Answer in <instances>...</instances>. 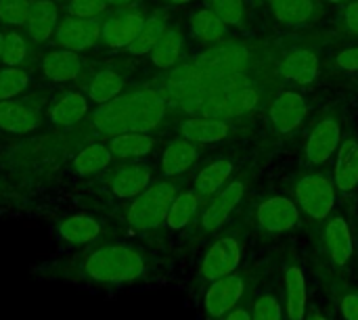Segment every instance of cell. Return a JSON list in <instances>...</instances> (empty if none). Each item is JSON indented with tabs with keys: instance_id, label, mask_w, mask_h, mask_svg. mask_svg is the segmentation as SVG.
<instances>
[{
	"instance_id": "obj_1",
	"label": "cell",
	"mask_w": 358,
	"mask_h": 320,
	"mask_svg": "<svg viewBox=\"0 0 358 320\" xmlns=\"http://www.w3.org/2000/svg\"><path fill=\"white\" fill-rule=\"evenodd\" d=\"M76 275L107 287L132 285L151 275V260L130 245H101L80 260Z\"/></svg>"
},
{
	"instance_id": "obj_2",
	"label": "cell",
	"mask_w": 358,
	"mask_h": 320,
	"mask_svg": "<svg viewBox=\"0 0 358 320\" xmlns=\"http://www.w3.org/2000/svg\"><path fill=\"white\" fill-rule=\"evenodd\" d=\"M195 63L212 78L264 75V71H277L275 54L266 42H220L203 50Z\"/></svg>"
},
{
	"instance_id": "obj_3",
	"label": "cell",
	"mask_w": 358,
	"mask_h": 320,
	"mask_svg": "<svg viewBox=\"0 0 358 320\" xmlns=\"http://www.w3.org/2000/svg\"><path fill=\"white\" fill-rule=\"evenodd\" d=\"M357 254V239L348 218L342 212H334L325 222L317 226V260L315 264L329 270L348 272Z\"/></svg>"
},
{
	"instance_id": "obj_4",
	"label": "cell",
	"mask_w": 358,
	"mask_h": 320,
	"mask_svg": "<svg viewBox=\"0 0 358 320\" xmlns=\"http://www.w3.org/2000/svg\"><path fill=\"white\" fill-rule=\"evenodd\" d=\"M264 84L256 86H243V88H233V90H220L212 92L199 99H193L185 105V111L191 115H206V117H216V119H235L241 115L252 113L262 105L264 101Z\"/></svg>"
},
{
	"instance_id": "obj_5",
	"label": "cell",
	"mask_w": 358,
	"mask_h": 320,
	"mask_svg": "<svg viewBox=\"0 0 358 320\" xmlns=\"http://www.w3.org/2000/svg\"><path fill=\"white\" fill-rule=\"evenodd\" d=\"M250 184H252L250 172H237L216 195H212L203 203L197 220L193 222L195 224V237L220 233L231 222L233 214L241 208V203L250 191Z\"/></svg>"
},
{
	"instance_id": "obj_6",
	"label": "cell",
	"mask_w": 358,
	"mask_h": 320,
	"mask_svg": "<svg viewBox=\"0 0 358 320\" xmlns=\"http://www.w3.org/2000/svg\"><path fill=\"white\" fill-rule=\"evenodd\" d=\"M292 197L298 203L302 216L315 226L325 222L338 205V189L334 178L321 170H310L292 182Z\"/></svg>"
},
{
	"instance_id": "obj_7",
	"label": "cell",
	"mask_w": 358,
	"mask_h": 320,
	"mask_svg": "<svg viewBox=\"0 0 358 320\" xmlns=\"http://www.w3.org/2000/svg\"><path fill=\"white\" fill-rule=\"evenodd\" d=\"M180 191V182L174 178H164L151 182L141 195H136L126 212V222L132 231L147 233L166 224L170 203Z\"/></svg>"
},
{
	"instance_id": "obj_8",
	"label": "cell",
	"mask_w": 358,
	"mask_h": 320,
	"mask_svg": "<svg viewBox=\"0 0 358 320\" xmlns=\"http://www.w3.org/2000/svg\"><path fill=\"white\" fill-rule=\"evenodd\" d=\"M256 293V281L252 270H235L206 287L203 317L206 320H222L239 304Z\"/></svg>"
},
{
	"instance_id": "obj_9",
	"label": "cell",
	"mask_w": 358,
	"mask_h": 320,
	"mask_svg": "<svg viewBox=\"0 0 358 320\" xmlns=\"http://www.w3.org/2000/svg\"><path fill=\"white\" fill-rule=\"evenodd\" d=\"M250 226L262 235H285L302 224V212L292 195H268L250 210Z\"/></svg>"
},
{
	"instance_id": "obj_10",
	"label": "cell",
	"mask_w": 358,
	"mask_h": 320,
	"mask_svg": "<svg viewBox=\"0 0 358 320\" xmlns=\"http://www.w3.org/2000/svg\"><path fill=\"white\" fill-rule=\"evenodd\" d=\"M241 262H243V239L233 231H224L206 249V254L199 262V268H197V283L210 285V283L239 270Z\"/></svg>"
},
{
	"instance_id": "obj_11",
	"label": "cell",
	"mask_w": 358,
	"mask_h": 320,
	"mask_svg": "<svg viewBox=\"0 0 358 320\" xmlns=\"http://www.w3.org/2000/svg\"><path fill=\"white\" fill-rule=\"evenodd\" d=\"M344 140L342 119L336 111L323 113L310 128L304 143V161L308 168H323L331 157H336Z\"/></svg>"
},
{
	"instance_id": "obj_12",
	"label": "cell",
	"mask_w": 358,
	"mask_h": 320,
	"mask_svg": "<svg viewBox=\"0 0 358 320\" xmlns=\"http://www.w3.org/2000/svg\"><path fill=\"white\" fill-rule=\"evenodd\" d=\"M281 304L285 320H306L308 314V279L304 262L289 254L283 262Z\"/></svg>"
},
{
	"instance_id": "obj_13",
	"label": "cell",
	"mask_w": 358,
	"mask_h": 320,
	"mask_svg": "<svg viewBox=\"0 0 358 320\" xmlns=\"http://www.w3.org/2000/svg\"><path fill=\"white\" fill-rule=\"evenodd\" d=\"M315 272L340 319L358 320V285L348 279V272L329 270L319 264H315Z\"/></svg>"
},
{
	"instance_id": "obj_14",
	"label": "cell",
	"mask_w": 358,
	"mask_h": 320,
	"mask_svg": "<svg viewBox=\"0 0 358 320\" xmlns=\"http://www.w3.org/2000/svg\"><path fill=\"white\" fill-rule=\"evenodd\" d=\"M306 113H308L306 96L298 90H279L268 107L271 124L279 134L296 132L304 124Z\"/></svg>"
},
{
	"instance_id": "obj_15",
	"label": "cell",
	"mask_w": 358,
	"mask_h": 320,
	"mask_svg": "<svg viewBox=\"0 0 358 320\" xmlns=\"http://www.w3.org/2000/svg\"><path fill=\"white\" fill-rule=\"evenodd\" d=\"M210 86V73L201 69L195 61L174 67L166 80V92L178 103H189L193 99L206 96Z\"/></svg>"
},
{
	"instance_id": "obj_16",
	"label": "cell",
	"mask_w": 358,
	"mask_h": 320,
	"mask_svg": "<svg viewBox=\"0 0 358 320\" xmlns=\"http://www.w3.org/2000/svg\"><path fill=\"white\" fill-rule=\"evenodd\" d=\"M166 115V99L162 92L143 88L132 94V115H130V132L149 134L155 130Z\"/></svg>"
},
{
	"instance_id": "obj_17",
	"label": "cell",
	"mask_w": 358,
	"mask_h": 320,
	"mask_svg": "<svg viewBox=\"0 0 358 320\" xmlns=\"http://www.w3.org/2000/svg\"><path fill=\"white\" fill-rule=\"evenodd\" d=\"M319 69H321V63H319L317 52L310 48H302V46L289 48L277 63L279 75L298 86H310L319 78Z\"/></svg>"
},
{
	"instance_id": "obj_18",
	"label": "cell",
	"mask_w": 358,
	"mask_h": 320,
	"mask_svg": "<svg viewBox=\"0 0 358 320\" xmlns=\"http://www.w3.org/2000/svg\"><path fill=\"white\" fill-rule=\"evenodd\" d=\"M334 184L338 193L346 199L358 193V136L350 134L342 140L336 163H334Z\"/></svg>"
},
{
	"instance_id": "obj_19",
	"label": "cell",
	"mask_w": 358,
	"mask_h": 320,
	"mask_svg": "<svg viewBox=\"0 0 358 320\" xmlns=\"http://www.w3.org/2000/svg\"><path fill=\"white\" fill-rule=\"evenodd\" d=\"M130 115H132V94H120L107 103H103L92 113V126L101 134L115 136L130 132Z\"/></svg>"
},
{
	"instance_id": "obj_20",
	"label": "cell",
	"mask_w": 358,
	"mask_h": 320,
	"mask_svg": "<svg viewBox=\"0 0 358 320\" xmlns=\"http://www.w3.org/2000/svg\"><path fill=\"white\" fill-rule=\"evenodd\" d=\"M101 36V25L99 21L92 19H84V17H65L59 25H57V42L61 44V48L67 50H86L90 48Z\"/></svg>"
},
{
	"instance_id": "obj_21",
	"label": "cell",
	"mask_w": 358,
	"mask_h": 320,
	"mask_svg": "<svg viewBox=\"0 0 358 320\" xmlns=\"http://www.w3.org/2000/svg\"><path fill=\"white\" fill-rule=\"evenodd\" d=\"M151 180H153L151 166L134 161V163H126V166L117 168L109 178V187L115 197L134 199L151 184Z\"/></svg>"
},
{
	"instance_id": "obj_22",
	"label": "cell",
	"mask_w": 358,
	"mask_h": 320,
	"mask_svg": "<svg viewBox=\"0 0 358 320\" xmlns=\"http://www.w3.org/2000/svg\"><path fill=\"white\" fill-rule=\"evenodd\" d=\"M231 124L227 119L206 117V115H191L178 124V132L182 138L195 145H212L220 143L231 136Z\"/></svg>"
},
{
	"instance_id": "obj_23",
	"label": "cell",
	"mask_w": 358,
	"mask_h": 320,
	"mask_svg": "<svg viewBox=\"0 0 358 320\" xmlns=\"http://www.w3.org/2000/svg\"><path fill=\"white\" fill-rule=\"evenodd\" d=\"M237 174V161L231 157H218L203 166L193 178V191L203 199V203L216 195L233 176Z\"/></svg>"
},
{
	"instance_id": "obj_24",
	"label": "cell",
	"mask_w": 358,
	"mask_h": 320,
	"mask_svg": "<svg viewBox=\"0 0 358 320\" xmlns=\"http://www.w3.org/2000/svg\"><path fill=\"white\" fill-rule=\"evenodd\" d=\"M143 23L145 17L138 10H120L103 23L101 38L111 48H126L136 38Z\"/></svg>"
},
{
	"instance_id": "obj_25",
	"label": "cell",
	"mask_w": 358,
	"mask_h": 320,
	"mask_svg": "<svg viewBox=\"0 0 358 320\" xmlns=\"http://www.w3.org/2000/svg\"><path fill=\"white\" fill-rule=\"evenodd\" d=\"M197 157H199V147L195 143L182 136L174 138L172 143H168V147L162 153V161H159L162 174L166 178H178L195 166Z\"/></svg>"
},
{
	"instance_id": "obj_26",
	"label": "cell",
	"mask_w": 358,
	"mask_h": 320,
	"mask_svg": "<svg viewBox=\"0 0 358 320\" xmlns=\"http://www.w3.org/2000/svg\"><path fill=\"white\" fill-rule=\"evenodd\" d=\"M42 117L38 107L23 101H0V128L13 134H25L40 126Z\"/></svg>"
},
{
	"instance_id": "obj_27",
	"label": "cell",
	"mask_w": 358,
	"mask_h": 320,
	"mask_svg": "<svg viewBox=\"0 0 358 320\" xmlns=\"http://www.w3.org/2000/svg\"><path fill=\"white\" fill-rule=\"evenodd\" d=\"M201 208H203V199L193 189L178 191V195L170 203L164 226H168L170 231H185L187 226H191L197 220Z\"/></svg>"
},
{
	"instance_id": "obj_28",
	"label": "cell",
	"mask_w": 358,
	"mask_h": 320,
	"mask_svg": "<svg viewBox=\"0 0 358 320\" xmlns=\"http://www.w3.org/2000/svg\"><path fill=\"white\" fill-rule=\"evenodd\" d=\"M27 34L34 42H46L59 25V10L55 0H36L31 2L27 17Z\"/></svg>"
},
{
	"instance_id": "obj_29",
	"label": "cell",
	"mask_w": 358,
	"mask_h": 320,
	"mask_svg": "<svg viewBox=\"0 0 358 320\" xmlns=\"http://www.w3.org/2000/svg\"><path fill=\"white\" fill-rule=\"evenodd\" d=\"M189 25H191V34L206 44H220L229 36V25L210 6L195 10L191 15Z\"/></svg>"
},
{
	"instance_id": "obj_30",
	"label": "cell",
	"mask_w": 358,
	"mask_h": 320,
	"mask_svg": "<svg viewBox=\"0 0 358 320\" xmlns=\"http://www.w3.org/2000/svg\"><path fill=\"white\" fill-rule=\"evenodd\" d=\"M42 69H44V75L48 80L63 84V82H71L78 78V73L82 69V61L73 50L59 48V50H52L44 57Z\"/></svg>"
},
{
	"instance_id": "obj_31",
	"label": "cell",
	"mask_w": 358,
	"mask_h": 320,
	"mask_svg": "<svg viewBox=\"0 0 358 320\" xmlns=\"http://www.w3.org/2000/svg\"><path fill=\"white\" fill-rule=\"evenodd\" d=\"M107 147L115 159H141L153 151L155 138H151L145 132H124L111 136Z\"/></svg>"
},
{
	"instance_id": "obj_32",
	"label": "cell",
	"mask_w": 358,
	"mask_h": 320,
	"mask_svg": "<svg viewBox=\"0 0 358 320\" xmlns=\"http://www.w3.org/2000/svg\"><path fill=\"white\" fill-rule=\"evenodd\" d=\"M103 228L99 220L90 216H71L59 224V237L69 245H88L101 237Z\"/></svg>"
},
{
	"instance_id": "obj_33",
	"label": "cell",
	"mask_w": 358,
	"mask_h": 320,
	"mask_svg": "<svg viewBox=\"0 0 358 320\" xmlns=\"http://www.w3.org/2000/svg\"><path fill=\"white\" fill-rule=\"evenodd\" d=\"M268 4L275 19L287 27L308 23L317 13V4L313 0H271Z\"/></svg>"
},
{
	"instance_id": "obj_34",
	"label": "cell",
	"mask_w": 358,
	"mask_h": 320,
	"mask_svg": "<svg viewBox=\"0 0 358 320\" xmlns=\"http://www.w3.org/2000/svg\"><path fill=\"white\" fill-rule=\"evenodd\" d=\"M182 44H185V40H182L180 29L168 27V29L164 31V36L157 40V44L153 46V50L149 52L153 65L159 67V69H172V67L180 61Z\"/></svg>"
},
{
	"instance_id": "obj_35",
	"label": "cell",
	"mask_w": 358,
	"mask_h": 320,
	"mask_svg": "<svg viewBox=\"0 0 358 320\" xmlns=\"http://www.w3.org/2000/svg\"><path fill=\"white\" fill-rule=\"evenodd\" d=\"M168 29V23H166V15L164 13H155L151 15L149 19H145L141 31L136 34V38L126 46V50L134 57H143V54H149L153 50V46L157 44V40L164 36V31Z\"/></svg>"
},
{
	"instance_id": "obj_36",
	"label": "cell",
	"mask_w": 358,
	"mask_h": 320,
	"mask_svg": "<svg viewBox=\"0 0 358 320\" xmlns=\"http://www.w3.org/2000/svg\"><path fill=\"white\" fill-rule=\"evenodd\" d=\"M88 111V101L86 96H82L80 92H71V94H65L50 111V122L55 126H61V128H69L73 124H78Z\"/></svg>"
},
{
	"instance_id": "obj_37",
	"label": "cell",
	"mask_w": 358,
	"mask_h": 320,
	"mask_svg": "<svg viewBox=\"0 0 358 320\" xmlns=\"http://www.w3.org/2000/svg\"><path fill=\"white\" fill-rule=\"evenodd\" d=\"M252 320H285L281 291H277V287L271 285L260 291L256 289L252 298Z\"/></svg>"
},
{
	"instance_id": "obj_38",
	"label": "cell",
	"mask_w": 358,
	"mask_h": 320,
	"mask_svg": "<svg viewBox=\"0 0 358 320\" xmlns=\"http://www.w3.org/2000/svg\"><path fill=\"white\" fill-rule=\"evenodd\" d=\"M111 159H113V155H111L109 147H105V145H90V147L82 149L73 157V170L80 176H90V174L103 172L111 163Z\"/></svg>"
},
{
	"instance_id": "obj_39",
	"label": "cell",
	"mask_w": 358,
	"mask_h": 320,
	"mask_svg": "<svg viewBox=\"0 0 358 320\" xmlns=\"http://www.w3.org/2000/svg\"><path fill=\"white\" fill-rule=\"evenodd\" d=\"M124 90V78L115 71H101L90 80L88 86V94L94 103L103 105L115 96H120V92Z\"/></svg>"
},
{
	"instance_id": "obj_40",
	"label": "cell",
	"mask_w": 358,
	"mask_h": 320,
	"mask_svg": "<svg viewBox=\"0 0 358 320\" xmlns=\"http://www.w3.org/2000/svg\"><path fill=\"white\" fill-rule=\"evenodd\" d=\"M208 6L229 25V27H243L245 25V0H208Z\"/></svg>"
},
{
	"instance_id": "obj_41",
	"label": "cell",
	"mask_w": 358,
	"mask_h": 320,
	"mask_svg": "<svg viewBox=\"0 0 358 320\" xmlns=\"http://www.w3.org/2000/svg\"><path fill=\"white\" fill-rule=\"evenodd\" d=\"M29 84V75L17 67H8L0 71V101H10L21 94Z\"/></svg>"
},
{
	"instance_id": "obj_42",
	"label": "cell",
	"mask_w": 358,
	"mask_h": 320,
	"mask_svg": "<svg viewBox=\"0 0 358 320\" xmlns=\"http://www.w3.org/2000/svg\"><path fill=\"white\" fill-rule=\"evenodd\" d=\"M29 8V0H0V19L8 25H25Z\"/></svg>"
},
{
	"instance_id": "obj_43",
	"label": "cell",
	"mask_w": 358,
	"mask_h": 320,
	"mask_svg": "<svg viewBox=\"0 0 358 320\" xmlns=\"http://www.w3.org/2000/svg\"><path fill=\"white\" fill-rule=\"evenodd\" d=\"M27 54V44L19 34H6L4 36V48H2V61L8 67H17L19 63H23Z\"/></svg>"
},
{
	"instance_id": "obj_44",
	"label": "cell",
	"mask_w": 358,
	"mask_h": 320,
	"mask_svg": "<svg viewBox=\"0 0 358 320\" xmlns=\"http://www.w3.org/2000/svg\"><path fill=\"white\" fill-rule=\"evenodd\" d=\"M105 8H107L105 0H69L67 4V13L71 17H84V19L99 17Z\"/></svg>"
},
{
	"instance_id": "obj_45",
	"label": "cell",
	"mask_w": 358,
	"mask_h": 320,
	"mask_svg": "<svg viewBox=\"0 0 358 320\" xmlns=\"http://www.w3.org/2000/svg\"><path fill=\"white\" fill-rule=\"evenodd\" d=\"M334 67L346 73H358V46H348L336 52Z\"/></svg>"
},
{
	"instance_id": "obj_46",
	"label": "cell",
	"mask_w": 358,
	"mask_h": 320,
	"mask_svg": "<svg viewBox=\"0 0 358 320\" xmlns=\"http://www.w3.org/2000/svg\"><path fill=\"white\" fill-rule=\"evenodd\" d=\"M340 25L346 31L358 36V0H352L344 6V10L340 13Z\"/></svg>"
},
{
	"instance_id": "obj_47",
	"label": "cell",
	"mask_w": 358,
	"mask_h": 320,
	"mask_svg": "<svg viewBox=\"0 0 358 320\" xmlns=\"http://www.w3.org/2000/svg\"><path fill=\"white\" fill-rule=\"evenodd\" d=\"M252 298L245 300L243 304H239L235 310H231L222 320H252Z\"/></svg>"
},
{
	"instance_id": "obj_48",
	"label": "cell",
	"mask_w": 358,
	"mask_h": 320,
	"mask_svg": "<svg viewBox=\"0 0 358 320\" xmlns=\"http://www.w3.org/2000/svg\"><path fill=\"white\" fill-rule=\"evenodd\" d=\"M306 320H334L327 312H323L319 306H308V314H306Z\"/></svg>"
},
{
	"instance_id": "obj_49",
	"label": "cell",
	"mask_w": 358,
	"mask_h": 320,
	"mask_svg": "<svg viewBox=\"0 0 358 320\" xmlns=\"http://www.w3.org/2000/svg\"><path fill=\"white\" fill-rule=\"evenodd\" d=\"M107 4H111V6H124V4H130V2H134V0H105Z\"/></svg>"
},
{
	"instance_id": "obj_50",
	"label": "cell",
	"mask_w": 358,
	"mask_h": 320,
	"mask_svg": "<svg viewBox=\"0 0 358 320\" xmlns=\"http://www.w3.org/2000/svg\"><path fill=\"white\" fill-rule=\"evenodd\" d=\"M170 4H187V2H193V0H166Z\"/></svg>"
},
{
	"instance_id": "obj_51",
	"label": "cell",
	"mask_w": 358,
	"mask_h": 320,
	"mask_svg": "<svg viewBox=\"0 0 358 320\" xmlns=\"http://www.w3.org/2000/svg\"><path fill=\"white\" fill-rule=\"evenodd\" d=\"M2 48H4V34H0V59H2Z\"/></svg>"
},
{
	"instance_id": "obj_52",
	"label": "cell",
	"mask_w": 358,
	"mask_h": 320,
	"mask_svg": "<svg viewBox=\"0 0 358 320\" xmlns=\"http://www.w3.org/2000/svg\"><path fill=\"white\" fill-rule=\"evenodd\" d=\"M325 2H329V4H340V2H344V0H325Z\"/></svg>"
},
{
	"instance_id": "obj_53",
	"label": "cell",
	"mask_w": 358,
	"mask_h": 320,
	"mask_svg": "<svg viewBox=\"0 0 358 320\" xmlns=\"http://www.w3.org/2000/svg\"><path fill=\"white\" fill-rule=\"evenodd\" d=\"M357 247H358V231H357Z\"/></svg>"
},
{
	"instance_id": "obj_54",
	"label": "cell",
	"mask_w": 358,
	"mask_h": 320,
	"mask_svg": "<svg viewBox=\"0 0 358 320\" xmlns=\"http://www.w3.org/2000/svg\"><path fill=\"white\" fill-rule=\"evenodd\" d=\"M252 2H262V0H252Z\"/></svg>"
},
{
	"instance_id": "obj_55",
	"label": "cell",
	"mask_w": 358,
	"mask_h": 320,
	"mask_svg": "<svg viewBox=\"0 0 358 320\" xmlns=\"http://www.w3.org/2000/svg\"><path fill=\"white\" fill-rule=\"evenodd\" d=\"M55 2H61V0H55Z\"/></svg>"
}]
</instances>
